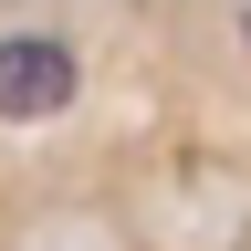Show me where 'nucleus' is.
Returning <instances> with one entry per match:
<instances>
[{
	"label": "nucleus",
	"instance_id": "nucleus-1",
	"mask_svg": "<svg viewBox=\"0 0 251 251\" xmlns=\"http://www.w3.org/2000/svg\"><path fill=\"white\" fill-rule=\"evenodd\" d=\"M84 94V52L63 31H0V126H52Z\"/></svg>",
	"mask_w": 251,
	"mask_h": 251
},
{
	"label": "nucleus",
	"instance_id": "nucleus-2",
	"mask_svg": "<svg viewBox=\"0 0 251 251\" xmlns=\"http://www.w3.org/2000/svg\"><path fill=\"white\" fill-rule=\"evenodd\" d=\"M241 52H251V0H241Z\"/></svg>",
	"mask_w": 251,
	"mask_h": 251
}]
</instances>
